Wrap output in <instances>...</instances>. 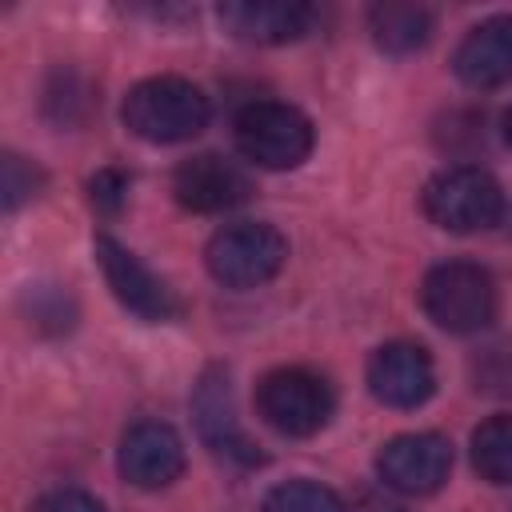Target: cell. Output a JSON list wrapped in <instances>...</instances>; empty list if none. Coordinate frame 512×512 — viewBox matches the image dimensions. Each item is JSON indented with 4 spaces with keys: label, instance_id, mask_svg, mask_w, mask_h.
<instances>
[{
    "label": "cell",
    "instance_id": "cell-1",
    "mask_svg": "<svg viewBox=\"0 0 512 512\" xmlns=\"http://www.w3.org/2000/svg\"><path fill=\"white\" fill-rule=\"evenodd\" d=\"M208 116H212L208 96L192 80H180V76L140 80L124 96V124L132 136H140L148 144L192 140L196 132H204Z\"/></svg>",
    "mask_w": 512,
    "mask_h": 512
},
{
    "label": "cell",
    "instance_id": "cell-4",
    "mask_svg": "<svg viewBox=\"0 0 512 512\" xmlns=\"http://www.w3.org/2000/svg\"><path fill=\"white\" fill-rule=\"evenodd\" d=\"M236 148L244 152V160H252L256 168H272V172H284V168H296L308 160L312 152V120L292 108V104H280V100H252L236 112Z\"/></svg>",
    "mask_w": 512,
    "mask_h": 512
},
{
    "label": "cell",
    "instance_id": "cell-7",
    "mask_svg": "<svg viewBox=\"0 0 512 512\" xmlns=\"http://www.w3.org/2000/svg\"><path fill=\"white\" fill-rule=\"evenodd\" d=\"M376 472L392 492L404 496H428L436 488H444L448 472H452V444L440 432H404L392 436L380 456H376Z\"/></svg>",
    "mask_w": 512,
    "mask_h": 512
},
{
    "label": "cell",
    "instance_id": "cell-22",
    "mask_svg": "<svg viewBox=\"0 0 512 512\" xmlns=\"http://www.w3.org/2000/svg\"><path fill=\"white\" fill-rule=\"evenodd\" d=\"M88 196L92 204L104 212V216H116L128 200V176L120 168H100L92 180H88Z\"/></svg>",
    "mask_w": 512,
    "mask_h": 512
},
{
    "label": "cell",
    "instance_id": "cell-9",
    "mask_svg": "<svg viewBox=\"0 0 512 512\" xmlns=\"http://www.w3.org/2000/svg\"><path fill=\"white\" fill-rule=\"evenodd\" d=\"M368 392L388 408H420L436 392V364L412 340H388L368 356Z\"/></svg>",
    "mask_w": 512,
    "mask_h": 512
},
{
    "label": "cell",
    "instance_id": "cell-5",
    "mask_svg": "<svg viewBox=\"0 0 512 512\" xmlns=\"http://www.w3.org/2000/svg\"><path fill=\"white\" fill-rule=\"evenodd\" d=\"M332 384L312 368H276L256 384V412L280 436H316L332 420Z\"/></svg>",
    "mask_w": 512,
    "mask_h": 512
},
{
    "label": "cell",
    "instance_id": "cell-12",
    "mask_svg": "<svg viewBox=\"0 0 512 512\" xmlns=\"http://www.w3.org/2000/svg\"><path fill=\"white\" fill-rule=\"evenodd\" d=\"M220 24L248 44H288L316 24V8L296 0H228L220 4Z\"/></svg>",
    "mask_w": 512,
    "mask_h": 512
},
{
    "label": "cell",
    "instance_id": "cell-20",
    "mask_svg": "<svg viewBox=\"0 0 512 512\" xmlns=\"http://www.w3.org/2000/svg\"><path fill=\"white\" fill-rule=\"evenodd\" d=\"M472 384L484 396H512V348L492 344L480 356H472Z\"/></svg>",
    "mask_w": 512,
    "mask_h": 512
},
{
    "label": "cell",
    "instance_id": "cell-17",
    "mask_svg": "<svg viewBox=\"0 0 512 512\" xmlns=\"http://www.w3.org/2000/svg\"><path fill=\"white\" fill-rule=\"evenodd\" d=\"M92 104H96L92 84L76 68H56L48 76V84H44V112H48L52 124L72 128V124H80L92 112Z\"/></svg>",
    "mask_w": 512,
    "mask_h": 512
},
{
    "label": "cell",
    "instance_id": "cell-2",
    "mask_svg": "<svg viewBox=\"0 0 512 512\" xmlns=\"http://www.w3.org/2000/svg\"><path fill=\"white\" fill-rule=\"evenodd\" d=\"M420 304L428 320L444 332L468 336L492 324L496 316V280L472 260H444L420 284Z\"/></svg>",
    "mask_w": 512,
    "mask_h": 512
},
{
    "label": "cell",
    "instance_id": "cell-10",
    "mask_svg": "<svg viewBox=\"0 0 512 512\" xmlns=\"http://www.w3.org/2000/svg\"><path fill=\"white\" fill-rule=\"evenodd\" d=\"M120 476L144 492L168 488L184 472V440L164 420H140L120 436Z\"/></svg>",
    "mask_w": 512,
    "mask_h": 512
},
{
    "label": "cell",
    "instance_id": "cell-21",
    "mask_svg": "<svg viewBox=\"0 0 512 512\" xmlns=\"http://www.w3.org/2000/svg\"><path fill=\"white\" fill-rule=\"evenodd\" d=\"M4 208L12 212V208H20L28 196H36V188H40V168L36 164H28L24 156H16V152H8L4 156Z\"/></svg>",
    "mask_w": 512,
    "mask_h": 512
},
{
    "label": "cell",
    "instance_id": "cell-16",
    "mask_svg": "<svg viewBox=\"0 0 512 512\" xmlns=\"http://www.w3.org/2000/svg\"><path fill=\"white\" fill-rule=\"evenodd\" d=\"M472 464L488 484H512V416H492L472 432Z\"/></svg>",
    "mask_w": 512,
    "mask_h": 512
},
{
    "label": "cell",
    "instance_id": "cell-19",
    "mask_svg": "<svg viewBox=\"0 0 512 512\" xmlns=\"http://www.w3.org/2000/svg\"><path fill=\"white\" fill-rule=\"evenodd\" d=\"M24 312H28V324L36 328V332H68L72 328V320H76V304H72V296L64 292V288H56V284H36V288H28L24 292Z\"/></svg>",
    "mask_w": 512,
    "mask_h": 512
},
{
    "label": "cell",
    "instance_id": "cell-11",
    "mask_svg": "<svg viewBox=\"0 0 512 512\" xmlns=\"http://www.w3.org/2000/svg\"><path fill=\"white\" fill-rule=\"evenodd\" d=\"M172 192L188 212H228L252 196V176L220 152H200L176 168Z\"/></svg>",
    "mask_w": 512,
    "mask_h": 512
},
{
    "label": "cell",
    "instance_id": "cell-14",
    "mask_svg": "<svg viewBox=\"0 0 512 512\" xmlns=\"http://www.w3.org/2000/svg\"><path fill=\"white\" fill-rule=\"evenodd\" d=\"M196 424H200V436L228 460L236 464H260V448L248 440V432L236 424V404H232V388H228V376L220 368L204 372V380L196 384Z\"/></svg>",
    "mask_w": 512,
    "mask_h": 512
},
{
    "label": "cell",
    "instance_id": "cell-15",
    "mask_svg": "<svg viewBox=\"0 0 512 512\" xmlns=\"http://www.w3.org/2000/svg\"><path fill=\"white\" fill-rule=\"evenodd\" d=\"M368 28H372V40L392 52V56H408L416 48H424L432 40V12L424 4H376L368 12Z\"/></svg>",
    "mask_w": 512,
    "mask_h": 512
},
{
    "label": "cell",
    "instance_id": "cell-6",
    "mask_svg": "<svg viewBox=\"0 0 512 512\" xmlns=\"http://www.w3.org/2000/svg\"><path fill=\"white\" fill-rule=\"evenodd\" d=\"M284 256H288L284 236L272 224H260V220L228 224L204 248L208 272L224 288H256V284L272 280L284 268Z\"/></svg>",
    "mask_w": 512,
    "mask_h": 512
},
{
    "label": "cell",
    "instance_id": "cell-8",
    "mask_svg": "<svg viewBox=\"0 0 512 512\" xmlns=\"http://www.w3.org/2000/svg\"><path fill=\"white\" fill-rule=\"evenodd\" d=\"M96 260L104 268V280L112 288V296L136 312L140 320H172L180 312V300L176 292L148 268L140 264V256H132L120 240L112 236H96Z\"/></svg>",
    "mask_w": 512,
    "mask_h": 512
},
{
    "label": "cell",
    "instance_id": "cell-13",
    "mask_svg": "<svg viewBox=\"0 0 512 512\" xmlns=\"http://www.w3.org/2000/svg\"><path fill=\"white\" fill-rule=\"evenodd\" d=\"M452 72L468 88H504L512 84V16H492L468 28L456 44Z\"/></svg>",
    "mask_w": 512,
    "mask_h": 512
},
{
    "label": "cell",
    "instance_id": "cell-3",
    "mask_svg": "<svg viewBox=\"0 0 512 512\" xmlns=\"http://www.w3.org/2000/svg\"><path fill=\"white\" fill-rule=\"evenodd\" d=\"M424 216L444 232H484L504 216V188L480 164H452L424 184Z\"/></svg>",
    "mask_w": 512,
    "mask_h": 512
},
{
    "label": "cell",
    "instance_id": "cell-24",
    "mask_svg": "<svg viewBox=\"0 0 512 512\" xmlns=\"http://www.w3.org/2000/svg\"><path fill=\"white\" fill-rule=\"evenodd\" d=\"M504 140L512 144V108H508V116H504Z\"/></svg>",
    "mask_w": 512,
    "mask_h": 512
},
{
    "label": "cell",
    "instance_id": "cell-23",
    "mask_svg": "<svg viewBox=\"0 0 512 512\" xmlns=\"http://www.w3.org/2000/svg\"><path fill=\"white\" fill-rule=\"evenodd\" d=\"M32 512H104V504L84 492V488H56V492H44Z\"/></svg>",
    "mask_w": 512,
    "mask_h": 512
},
{
    "label": "cell",
    "instance_id": "cell-18",
    "mask_svg": "<svg viewBox=\"0 0 512 512\" xmlns=\"http://www.w3.org/2000/svg\"><path fill=\"white\" fill-rule=\"evenodd\" d=\"M260 512H344V500L320 480H288L264 496Z\"/></svg>",
    "mask_w": 512,
    "mask_h": 512
}]
</instances>
